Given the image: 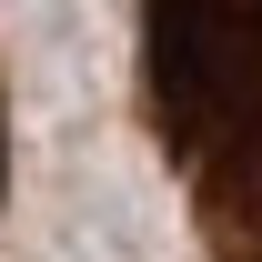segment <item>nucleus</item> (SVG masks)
<instances>
[{
    "label": "nucleus",
    "mask_w": 262,
    "mask_h": 262,
    "mask_svg": "<svg viewBox=\"0 0 262 262\" xmlns=\"http://www.w3.org/2000/svg\"><path fill=\"white\" fill-rule=\"evenodd\" d=\"M141 111L212 262H262V0H141Z\"/></svg>",
    "instance_id": "f257e3e1"
}]
</instances>
